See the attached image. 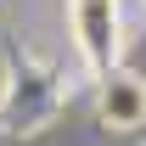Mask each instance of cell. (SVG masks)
Returning <instances> with one entry per match:
<instances>
[{
  "mask_svg": "<svg viewBox=\"0 0 146 146\" xmlns=\"http://www.w3.org/2000/svg\"><path fill=\"white\" fill-rule=\"evenodd\" d=\"M68 28L96 79H107L124 51V6L118 0H68Z\"/></svg>",
  "mask_w": 146,
  "mask_h": 146,
  "instance_id": "6da1fadb",
  "label": "cell"
},
{
  "mask_svg": "<svg viewBox=\"0 0 146 146\" xmlns=\"http://www.w3.org/2000/svg\"><path fill=\"white\" fill-rule=\"evenodd\" d=\"M96 118L107 129H141L146 124V84L135 73L112 68L101 84H96Z\"/></svg>",
  "mask_w": 146,
  "mask_h": 146,
  "instance_id": "7a4b0ae2",
  "label": "cell"
}]
</instances>
